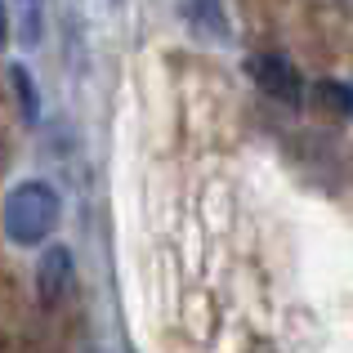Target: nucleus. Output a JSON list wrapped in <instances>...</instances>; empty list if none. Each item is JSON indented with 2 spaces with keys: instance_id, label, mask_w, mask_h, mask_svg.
<instances>
[{
  "instance_id": "39448f33",
  "label": "nucleus",
  "mask_w": 353,
  "mask_h": 353,
  "mask_svg": "<svg viewBox=\"0 0 353 353\" xmlns=\"http://www.w3.org/2000/svg\"><path fill=\"white\" fill-rule=\"evenodd\" d=\"M313 103H318L322 117L331 121H349L353 117V85L340 77H322L318 85H313Z\"/></svg>"
},
{
  "instance_id": "f03ea898",
  "label": "nucleus",
  "mask_w": 353,
  "mask_h": 353,
  "mask_svg": "<svg viewBox=\"0 0 353 353\" xmlns=\"http://www.w3.org/2000/svg\"><path fill=\"white\" fill-rule=\"evenodd\" d=\"M246 72L273 103H282V108H300L304 103V77L295 72L291 59H282V54H250Z\"/></svg>"
},
{
  "instance_id": "7ed1b4c3",
  "label": "nucleus",
  "mask_w": 353,
  "mask_h": 353,
  "mask_svg": "<svg viewBox=\"0 0 353 353\" xmlns=\"http://www.w3.org/2000/svg\"><path fill=\"white\" fill-rule=\"evenodd\" d=\"M72 282H77V259H72L68 246H50L36 259V291H41L45 309H59V304L68 300Z\"/></svg>"
},
{
  "instance_id": "f257e3e1",
  "label": "nucleus",
  "mask_w": 353,
  "mask_h": 353,
  "mask_svg": "<svg viewBox=\"0 0 353 353\" xmlns=\"http://www.w3.org/2000/svg\"><path fill=\"white\" fill-rule=\"evenodd\" d=\"M63 219V197L50 179H23L5 192V206H0V228L14 246H41L45 237L59 228Z\"/></svg>"
},
{
  "instance_id": "0eeeda50",
  "label": "nucleus",
  "mask_w": 353,
  "mask_h": 353,
  "mask_svg": "<svg viewBox=\"0 0 353 353\" xmlns=\"http://www.w3.org/2000/svg\"><path fill=\"white\" fill-rule=\"evenodd\" d=\"M179 5L188 14V23H197L206 36H219V41L228 36V14H224L219 0H179Z\"/></svg>"
},
{
  "instance_id": "423d86ee",
  "label": "nucleus",
  "mask_w": 353,
  "mask_h": 353,
  "mask_svg": "<svg viewBox=\"0 0 353 353\" xmlns=\"http://www.w3.org/2000/svg\"><path fill=\"white\" fill-rule=\"evenodd\" d=\"M9 85H14V99H18V112H23L27 125H36L41 121V90H36L32 72L23 68V63H14L9 68Z\"/></svg>"
},
{
  "instance_id": "20e7f679",
  "label": "nucleus",
  "mask_w": 353,
  "mask_h": 353,
  "mask_svg": "<svg viewBox=\"0 0 353 353\" xmlns=\"http://www.w3.org/2000/svg\"><path fill=\"white\" fill-rule=\"evenodd\" d=\"M9 9V27H14V41L36 50L45 32V0H5Z\"/></svg>"
}]
</instances>
